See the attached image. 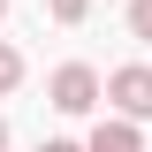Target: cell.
<instances>
[{
    "mask_svg": "<svg viewBox=\"0 0 152 152\" xmlns=\"http://www.w3.org/2000/svg\"><path fill=\"white\" fill-rule=\"evenodd\" d=\"M46 99H53V114H91L99 99H107V84H99L91 61H61V69L46 76Z\"/></svg>",
    "mask_w": 152,
    "mask_h": 152,
    "instance_id": "cell-1",
    "label": "cell"
},
{
    "mask_svg": "<svg viewBox=\"0 0 152 152\" xmlns=\"http://www.w3.org/2000/svg\"><path fill=\"white\" fill-rule=\"evenodd\" d=\"M107 99L122 107V122H152V69H145V61L114 69V76H107Z\"/></svg>",
    "mask_w": 152,
    "mask_h": 152,
    "instance_id": "cell-2",
    "label": "cell"
},
{
    "mask_svg": "<svg viewBox=\"0 0 152 152\" xmlns=\"http://www.w3.org/2000/svg\"><path fill=\"white\" fill-rule=\"evenodd\" d=\"M84 152H145V137H137V122H99Z\"/></svg>",
    "mask_w": 152,
    "mask_h": 152,
    "instance_id": "cell-3",
    "label": "cell"
},
{
    "mask_svg": "<svg viewBox=\"0 0 152 152\" xmlns=\"http://www.w3.org/2000/svg\"><path fill=\"white\" fill-rule=\"evenodd\" d=\"M15 84H23V53H15V46H8V38H0V99L15 91Z\"/></svg>",
    "mask_w": 152,
    "mask_h": 152,
    "instance_id": "cell-4",
    "label": "cell"
},
{
    "mask_svg": "<svg viewBox=\"0 0 152 152\" xmlns=\"http://www.w3.org/2000/svg\"><path fill=\"white\" fill-rule=\"evenodd\" d=\"M46 8H53V23H84L91 15V0H46Z\"/></svg>",
    "mask_w": 152,
    "mask_h": 152,
    "instance_id": "cell-5",
    "label": "cell"
},
{
    "mask_svg": "<svg viewBox=\"0 0 152 152\" xmlns=\"http://www.w3.org/2000/svg\"><path fill=\"white\" fill-rule=\"evenodd\" d=\"M129 31H137V38H152V0H129Z\"/></svg>",
    "mask_w": 152,
    "mask_h": 152,
    "instance_id": "cell-6",
    "label": "cell"
},
{
    "mask_svg": "<svg viewBox=\"0 0 152 152\" xmlns=\"http://www.w3.org/2000/svg\"><path fill=\"white\" fill-rule=\"evenodd\" d=\"M31 152H84V145H69V137H38Z\"/></svg>",
    "mask_w": 152,
    "mask_h": 152,
    "instance_id": "cell-7",
    "label": "cell"
},
{
    "mask_svg": "<svg viewBox=\"0 0 152 152\" xmlns=\"http://www.w3.org/2000/svg\"><path fill=\"white\" fill-rule=\"evenodd\" d=\"M0 152H8V122H0Z\"/></svg>",
    "mask_w": 152,
    "mask_h": 152,
    "instance_id": "cell-8",
    "label": "cell"
},
{
    "mask_svg": "<svg viewBox=\"0 0 152 152\" xmlns=\"http://www.w3.org/2000/svg\"><path fill=\"white\" fill-rule=\"evenodd\" d=\"M0 23H8V0H0Z\"/></svg>",
    "mask_w": 152,
    "mask_h": 152,
    "instance_id": "cell-9",
    "label": "cell"
}]
</instances>
